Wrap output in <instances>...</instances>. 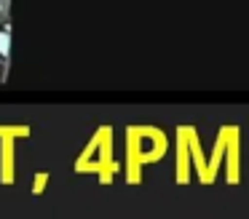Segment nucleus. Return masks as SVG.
<instances>
[{
	"instance_id": "obj_1",
	"label": "nucleus",
	"mask_w": 249,
	"mask_h": 219,
	"mask_svg": "<svg viewBox=\"0 0 249 219\" xmlns=\"http://www.w3.org/2000/svg\"><path fill=\"white\" fill-rule=\"evenodd\" d=\"M27 128H14V126H0V182L8 185L14 182V139L24 136Z\"/></svg>"
}]
</instances>
